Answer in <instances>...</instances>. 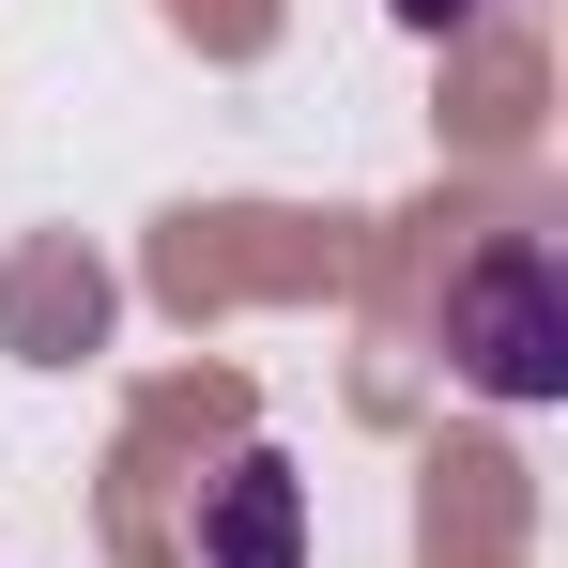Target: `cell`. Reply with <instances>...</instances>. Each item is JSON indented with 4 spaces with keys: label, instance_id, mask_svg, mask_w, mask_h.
<instances>
[{
    "label": "cell",
    "instance_id": "7a4b0ae2",
    "mask_svg": "<svg viewBox=\"0 0 568 568\" xmlns=\"http://www.w3.org/2000/svg\"><path fill=\"white\" fill-rule=\"evenodd\" d=\"M292 538H307V491H292L277 446H246L200 507V568H292Z\"/></svg>",
    "mask_w": 568,
    "mask_h": 568
},
{
    "label": "cell",
    "instance_id": "6da1fadb",
    "mask_svg": "<svg viewBox=\"0 0 568 568\" xmlns=\"http://www.w3.org/2000/svg\"><path fill=\"white\" fill-rule=\"evenodd\" d=\"M446 354H462L491 399H554L568 384V262L538 246V231L476 246L462 277H446Z\"/></svg>",
    "mask_w": 568,
    "mask_h": 568
},
{
    "label": "cell",
    "instance_id": "3957f363",
    "mask_svg": "<svg viewBox=\"0 0 568 568\" xmlns=\"http://www.w3.org/2000/svg\"><path fill=\"white\" fill-rule=\"evenodd\" d=\"M399 16H415V31H430V16H462V0H399Z\"/></svg>",
    "mask_w": 568,
    "mask_h": 568
}]
</instances>
